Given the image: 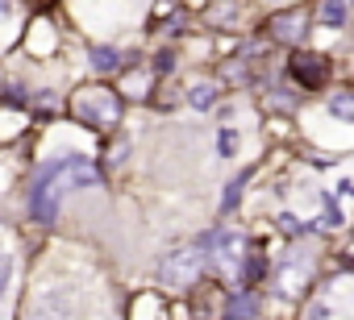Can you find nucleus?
Returning <instances> with one entry per match:
<instances>
[{"mask_svg": "<svg viewBox=\"0 0 354 320\" xmlns=\"http://www.w3.org/2000/svg\"><path fill=\"white\" fill-rule=\"evenodd\" d=\"M304 34H308V13H304V9H288V13H275V17H271V38H275V42L296 46Z\"/></svg>", "mask_w": 354, "mask_h": 320, "instance_id": "6", "label": "nucleus"}, {"mask_svg": "<svg viewBox=\"0 0 354 320\" xmlns=\"http://www.w3.org/2000/svg\"><path fill=\"white\" fill-rule=\"evenodd\" d=\"M333 112L337 117H354V96H333Z\"/></svg>", "mask_w": 354, "mask_h": 320, "instance_id": "13", "label": "nucleus"}, {"mask_svg": "<svg viewBox=\"0 0 354 320\" xmlns=\"http://www.w3.org/2000/svg\"><path fill=\"white\" fill-rule=\"evenodd\" d=\"M9 274H13V254L0 246V295H5V287H9Z\"/></svg>", "mask_w": 354, "mask_h": 320, "instance_id": "12", "label": "nucleus"}, {"mask_svg": "<svg viewBox=\"0 0 354 320\" xmlns=\"http://www.w3.org/2000/svg\"><path fill=\"white\" fill-rule=\"evenodd\" d=\"M205 246L213 250V266L225 274V279H238L242 283V266L250 258V241L242 233H230V229H217L205 237Z\"/></svg>", "mask_w": 354, "mask_h": 320, "instance_id": "3", "label": "nucleus"}, {"mask_svg": "<svg viewBox=\"0 0 354 320\" xmlns=\"http://www.w3.org/2000/svg\"><path fill=\"white\" fill-rule=\"evenodd\" d=\"M254 316H259V299L254 295H238L230 303V312H225V320H254Z\"/></svg>", "mask_w": 354, "mask_h": 320, "instance_id": "10", "label": "nucleus"}, {"mask_svg": "<svg viewBox=\"0 0 354 320\" xmlns=\"http://www.w3.org/2000/svg\"><path fill=\"white\" fill-rule=\"evenodd\" d=\"M234 146H238V137L234 133H221V154H234Z\"/></svg>", "mask_w": 354, "mask_h": 320, "instance_id": "14", "label": "nucleus"}, {"mask_svg": "<svg viewBox=\"0 0 354 320\" xmlns=\"http://www.w3.org/2000/svg\"><path fill=\"white\" fill-rule=\"evenodd\" d=\"M92 67H96V71H121L125 59H121L113 46H96V50H92Z\"/></svg>", "mask_w": 354, "mask_h": 320, "instance_id": "9", "label": "nucleus"}, {"mask_svg": "<svg viewBox=\"0 0 354 320\" xmlns=\"http://www.w3.org/2000/svg\"><path fill=\"white\" fill-rule=\"evenodd\" d=\"M238 13H242V9L234 5V0H217V5H213L205 17H209V26H221V30H230V26H238Z\"/></svg>", "mask_w": 354, "mask_h": 320, "instance_id": "8", "label": "nucleus"}, {"mask_svg": "<svg viewBox=\"0 0 354 320\" xmlns=\"http://www.w3.org/2000/svg\"><path fill=\"white\" fill-rule=\"evenodd\" d=\"M201 270H205V254H196V250H171L158 262V283L167 291H188V287L201 283Z\"/></svg>", "mask_w": 354, "mask_h": 320, "instance_id": "4", "label": "nucleus"}, {"mask_svg": "<svg viewBox=\"0 0 354 320\" xmlns=\"http://www.w3.org/2000/svg\"><path fill=\"white\" fill-rule=\"evenodd\" d=\"M100 183V171L88 163V158H59V163H50L42 175H38V183H34V200H30V208H34V221H55V212H59V200L67 196V192H75V188H96Z\"/></svg>", "mask_w": 354, "mask_h": 320, "instance_id": "1", "label": "nucleus"}, {"mask_svg": "<svg viewBox=\"0 0 354 320\" xmlns=\"http://www.w3.org/2000/svg\"><path fill=\"white\" fill-rule=\"evenodd\" d=\"M288 75L300 83V88H317L329 79V63L321 54H292L288 59Z\"/></svg>", "mask_w": 354, "mask_h": 320, "instance_id": "5", "label": "nucleus"}, {"mask_svg": "<svg viewBox=\"0 0 354 320\" xmlns=\"http://www.w3.org/2000/svg\"><path fill=\"white\" fill-rule=\"evenodd\" d=\"M67 112L71 121L88 125V129H113L121 121V96L113 88H100V83H84L71 92L67 100Z\"/></svg>", "mask_w": 354, "mask_h": 320, "instance_id": "2", "label": "nucleus"}, {"mask_svg": "<svg viewBox=\"0 0 354 320\" xmlns=\"http://www.w3.org/2000/svg\"><path fill=\"white\" fill-rule=\"evenodd\" d=\"M188 100H192L196 108H209V104L217 100V83H209V79H201V83H192V92H188Z\"/></svg>", "mask_w": 354, "mask_h": 320, "instance_id": "11", "label": "nucleus"}, {"mask_svg": "<svg viewBox=\"0 0 354 320\" xmlns=\"http://www.w3.org/2000/svg\"><path fill=\"white\" fill-rule=\"evenodd\" d=\"M346 17H350V5H346V0H325V5L317 9V21H321V26H329V30L346 26Z\"/></svg>", "mask_w": 354, "mask_h": 320, "instance_id": "7", "label": "nucleus"}]
</instances>
